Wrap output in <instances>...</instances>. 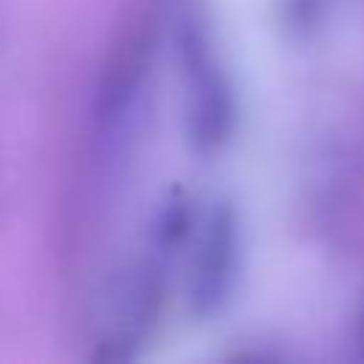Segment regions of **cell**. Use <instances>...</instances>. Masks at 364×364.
Wrapping results in <instances>:
<instances>
[{"label": "cell", "mask_w": 364, "mask_h": 364, "mask_svg": "<svg viewBox=\"0 0 364 364\" xmlns=\"http://www.w3.org/2000/svg\"><path fill=\"white\" fill-rule=\"evenodd\" d=\"M239 216L228 202H219L210 208L208 216L199 219V233L191 253L188 304L196 316L208 318L230 301L239 276Z\"/></svg>", "instance_id": "2"}, {"label": "cell", "mask_w": 364, "mask_h": 364, "mask_svg": "<svg viewBox=\"0 0 364 364\" xmlns=\"http://www.w3.org/2000/svg\"><path fill=\"white\" fill-rule=\"evenodd\" d=\"M182 71H185V114L188 136L202 154L222 151L230 142L236 111L233 88L219 63L202 23L191 20L182 28Z\"/></svg>", "instance_id": "1"}]
</instances>
